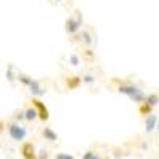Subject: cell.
<instances>
[{"mask_svg": "<svg viewBox=\"0 0 159 159\" xmlns=\"http://www.w3.org/2000/svg\"><path fill=\"white\" fill-rule=\"evenodd\" d=\"M116 91L119 92V94L127 96L132 102H135V103H143L145 96H147L139 86H135L134 83H130V81H121L119 86L116 88Z\"/></svg>", "mask_w": 159, "mask_h": 159, "instance_id": "1", "label": "cell"}, {"mask_svg": "<svg viewBox=\"0 0 159 159\" xmlns=\"http://www.w3.org/2000/svg\"><path fill=\"white\" fill-rule=\"evenodd\" d=\"M5 129L8 130V135L13 142H16V143H22L25 142V137H27V129H25L24 124H18L15 121H10L5 124Z\"/></svg>", "mask_w": 159, "mask_h": 159, "instance_id": "2", "label": "cell"}, {"mask_svg": "<svg viewBox=\"0 0 159 159\" xmlns=\"http://www.w3.org/2000/svg\"><path fill=\"white\" fill-rule=\"evenodd\" d=\"M83 27V18L80 15V11H75L73 16H69L65 19V32L69 35H75L81 30Z\"/></svg>", "mask_w": 159, "mask_h": 159, "instance_id": "3", "label": "cell"}, {"mask_svg": "<svg viewBox=\"0 0 159 159\" xmlns=\"http://www.w3.org/2000/svg\"><path fill=\"white\" fill-rule=\"evenodd\" d=\"M30 105L37 110L38 119H42V121H48V119H49V111H48V107L45 105V102H42L40 99H37V97H32Z\"/></svg>", "mask_w": 159, "mask_h": 159, "instance_id": "4", "label": "cell"}, {"mask_svg": "<svg viewBox=\"0 0 159 159\" xmlns=\"http://www.w3.org/2000/svg\"><path fill=\"white\" fill-rule=\"evenodd\" d=\"M19 151H21V156L24 159H37V150H35V145L32 142H22Z\"/></svg>", "mask_w": 159, "mask_h": 159, "instance_id": "5", "label": "cell"}, {"mask_svg": "<svg viewBox=\"0 0 159 159\" xmlns=\"http://www.w3.org/2000/svg\"><path fill=\"white\" fill-rule=\"evenodd\" d=\"M29 91H30L32 97H37V99H40L42 96L46 94V88L40 83L38 80H32V83L29 84Z\"/></svg>", "mask_w": 159, "mask_h": 159, "instance_id": "6", "label": "cell"}, {"mask_svg": "<svg viewBox=\"0 0 159 159\" xmlns=\"http://www.w3.org/2000/svg\"><path fill=\"white\" fill-rule=\"evenodd\" d=\"M157 121H159L157 115H154V113L145 116V132H147V134H151V132L156 129V126H157Z\"/></svg>", "mask_w": 159, "mask_h": 159, "instance_id": "7", "label": "cell"}, {"mask_svg": "<svg viewBox=\"0 0 159 159\" xmlns=\"http://www.w3.org/2000/svg\"><path fill=\"white\" fill-rule=\"evenodd\" d=\"M24 119L27 123H34L35 119H38V115H37V110L32 107V105H29V107L24 108Z\"/></svg>", "mask_w": 159, "mask_h": 159, "instance_id": "8", "label": "cell"}, {"mask_svg": "<svg viewBox=\"0 0 159 159\" xmlns=\"http://www.w3.org/2000/svg\"><path fill=\"white\" fill-rule=\"evenodd\" d=\"M42 135H43V139L45 140H48V142H57V134L54 130H52L51 127H43L42 129Z\"/></svg>", "mask_w": 159, "mask_h": 159, "instance_id": "9", "label": "cell"}, {"mask_svg": "<svg viewBox=\"0 0 159 159\" xmlns=\"http://www.w3.org/2000/svg\"><path fill=\"white\" fill-rule=\"evenodd\" d=\"M65 84H67L69 89H76L80 84H81V78L76 75H70L67 80H65Z\"/></svg>", "mask_w": 159, "mask_h": 159, "instance_id": "10", "label": "cell"}, {"mask_svg": "<svg viewBox=\"0 0 159 159\" xmlns=\"http://www.w3.org/2000/svg\"><path fill=\"white\" fill-rule=\"evenodd\" d=\"M147 105H150L151 108H154L156 105H159V94L156 92H151V94H147L145 96V100H143Z\"/></svg>", "mask_w": 159, "mask_h": 159, "instance_id": "11", "label": "cell"}, {"mask_svg": "<svg viewBox=\"0 0 159 159\" xmlns=\"http://www.w3.org/2000/svg\"><path fill=\"white\" fill-rule=\"evenodd\" d=\"M139 113L140 115H143V116H148V115H151L153 113V108L150 107V105H147V103H140V107H139Z\"/></svg>", "mask_w": 159, "mask_h": 159, "instance_id": "12", "label": "cell"}, {"mask_svg": "<svg viewBox=\"0 0 159 159\" xmlns=\"http://www.w3.org/2000/svg\"><path fill=\"white\" fill-rule=\"evenodd\" d=\"M11 121H15L18 124H22V121H25V119H24V110L15 111V115H13V118H11Z\"/></svg>", "mask_w": 159, "mask_h": 159, "instance_id": "13", "label": "cell"}, {"mask_svg": "<svg viewBox=\"0 0 159 159\" xmlns=\"http://www.w3.org/2000/svg\"><path fill=\"white\" fill-rule=\"evenodd\" d=\"M81 159H102V156L97 153V151H92V150H88Z\"/></svg>", "mask_w": 159, "mask_h": 159, "instance_id": "14", "label": "cell"}, {"mask_svg": "<svg viewBox=\"0 0 159 159\" xmlns=\"http://www.w3.org/2000/svg\"><path fill=\"white\" fill-rule=\"evenodd\" d=\"M94 81H96V78L92 76V75H84V76L81 78V83H84L86 86H91Z\"/></svg>", "mask_w": 159, "mask_h": 159, "instance_id": "15", "label": "cell"}, {"mask_svg": "<svg viewBox=\"0 0 159 159\" xmlns=\"http://www.w3.org/2000/svg\"><path fill=\"white\" fill-rule=\"evenodd\" d=\"M69 62L73 65V67H78V65L81 64V61H80V57H78L76 54H70V56H69Z\"/></svg>", "mask_w": 159, "mask_h": 159, "instance_id": "16", "label": "cell"}, {"mask_svg": "<svg viewBox=\"0 0 159 159\" xmlns=\"http://www.w3.org/2000/svg\"><path fill=\"white\" fill-rule=\"evenodd\" d=\"M54 159H75V156H72L69 153H56Z\"/></svg>", "mask_w": 159, "mask_h": 159, "instance_id": "17", "label": "cell"}, {"mask_svg": "<svg viewBox=\"0 0 159 159\" xmlns=\"http://www.w3.org/2000/svg\"><path fill=\"white\" fill-rule=\"evenodd\" d=\"M37 159H49L48 150H40V151L37 153Z\"/></svg>", "mask_w": 159, "mask_h": 159, "instance_id": "18", "label": "cell"}, {"mask_svg": "<svg viewBox=\"0 0 159 159\" xmlns=\"http://www.w3.org/2000/svg\"><path fill=\"white\" fill-rule=\"evenodd\" d=\"M5 124H7L5 121H0V134H2V132L5 130Z\"/></svg>", "mask_w": 159, "mask_h": 159, "instance_id": "19", "label": "cell"}, {"mask_svg": "<svg viewBox=\"0 0 159 159\" xmlns=\"http://www.w3.org/2000/svg\"><path fill=\"white\" fill-rule=\"evenodd\" d=\"M54 2H57V3H61V2H64V0H54Z\"/></svg>", "mask_w": 159, "mask_h": 159, "instance_id": "20", "label": "cell"}, {"mask_svg": "<svg viewBox=\"0 0 159 159\" xmlns=\"http://www.w3.org/2000/svg\"><path fill=\"white\" fill-rule=\"evenodd\" d=\"M102 159H110V157H108V156H103V157H102Z\"/></svg>", "mask_w": 159, "mask_h": 159, "instance_id": "21", "label": "cell"}, {"mask_svg": "<svg viewBox=\"0 0 159 159\" xmlns=\"http://www.w3.org/2000/svg\"><path fill=\"white\" fill-rule=\"evenodd\" d=\"M156 129H157V130H159V121H157V126H156Z\"/></svg>", "mask_w": 159, "mask_h": 159, "instance_id": "22", "label": "cell"}]
</instances>
